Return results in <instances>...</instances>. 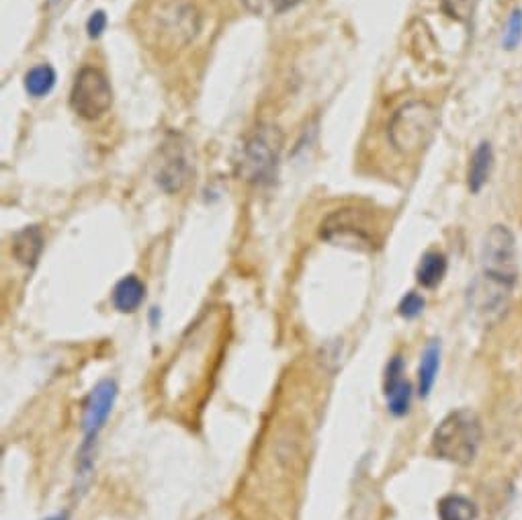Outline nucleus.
I'll list each match as a JSON object with an SVG mask.
<instances>
[{
	"label": "nucleus",
	"mask_w": 522,
	"mask_h": 520,
	"mask_svg": "<svg viewBox=\"0 0 522 520\" xmlns=\"http://www.w3.org/2000/svg\"><path fill=\"white\" fill-rule=\"evenodd\" d=\"M201 15L189 0H162L148 17L146 35L158 52L179 54L197 37Z\"/></svg>",
	"instance_id": "obj_1"
},
{
	"label": "nucleus",
	"mask_w": 522,
	"mask_h": 520,
	"mask_svg": "<svg viewBox=\"0 0 522 520\" xmlns=\"http://www.w3.org/2000/svg\"><path fill=\"white\" fill-rule=\"evenodd\" d=\"M281 152V129L269 123H260L242 144L236 162V175L250 185H269L277 175Z\"/></svg>",
	"instance_id": "obj_2"
},
{
	"label": "nucleus",
	"mask_w": 522,
	"mask_h": 520,
	"mask_svg": "<svg viewBox=\"0 0 522 520\" xmlns=\"http://www.w3.org/2000/svg\"><path fill=\"white\" fill-rule=\"evenodd\" d=\"M484 428L480 418L471 410L451 412L432 435V449L437 457L455 463L469 465L482 447Z\"/></svg>",
	"instance_id": "obj_3"
},
{
	"label": "nucleus",
	"mask_w": 522,
	"mask_h": 520,
	"mask_svg": "<svg viewBox=\"0 0 522 520\" xmlns=\"http://www.w3.org/2000/svg\"><path fill=\"white\" fill-rule=\"evenodd\" d=\"M439 125V113L426 101L402 105L387 123V140L398 154L416 156L432 140Z\"/></svg>",
	"instance_id": "obj_4"
},
{
	"label": "nucleus",
	"mask_w": 522,
	"mask_h": 520,
	"mask_svg": "<svg viewBox=\"0 0 522 520\" xmlns=\"http://www.w3.org/2000/svg\"><path fill=\"white\" fill-rule=\"evenodd\" d=\"M70 105L86 121L101 119L113 105V89L107 76L91 66H84L72 84Z\"/></svg>",
	"instance_id": "obj_5"
},
{
	"label": "nucleus",
	"mask_w": 522,
	"mask_h": 520,
	"mask_svg": "<svg viewBox=\"0 0 522 520\" xmlns=\"http://www.w3.org/2000/svg\"><path fill=\"white\" fill-rule=\"evenodd\" d=\"M191 144L181 134H168L158 152L156 164V183L158 187L172 195L185 189L193 175Z\"/></svg>",
	"instance_id": "obj_6"
},
{
	"label": "nucleus",
	"mask_w": 522,
	"mask_h": 520,
	"mask_svg": "<svg viewBox=\"0 0 522 520\" xmlns=\"http://www.w3.org/2000/svg\"><path fill=\"white\" fill-rule=\"evenodd\" d=\"M482 273L514 287L518 277L516 238L508 226L496 224L488 230L482 244Z\"/></svg>",
	"instance_id": "obj_7"
},
{
	"label": "nucleus",
	"mask_w": 522,
	"mask_h": 520,
	"mask_svg": "<svg viewBox=\"0 0 522 520\" xmlns=\"http://www.w3.org/2000/svg\"><path fill=\"white\" fill-rule=\"evenodd\" d=\"M322 238L353 250H371L375 242L367 218L359 209H338L328 215L322 224Z\"/></svg>",
	"instance_id": "obj_8"
},
{
	"label": "nucleus",
	"mask_w": 522,
	"mask_h": 520,
	"mask_svg": "<svg viewBox=\"0 0 522 520\" xmlns=\"http://www.w3.org/2000/svg\"><path fill=\"white\" fill-rule=\"evenodd\" d=\"M510 293H512V285L482 273L480 277L473 279V283L467 289L469 312H473L477 318L492 322L506 312Z\"/></svg>",
	"instance_id": "obj_9"
},
{
	"label": "nucleus",
	"mask_w": 522,
	"mask_h": 520,
	"mask_svg": "<svg viewBox=\"0 0 522 520\" xmlns=\"http://www.w3.org/2000/svg\"><path fill=\"white\" fill-rule=\"evenodd\" d=\"M117 398V383L113 379L99 381L93 392L84 402V414H82V432L84 443H93L99 435V430L105 426L113 404Z\"/></svg>",
	"instance_id": "obj_10"
},
{
	"label": "nucleus",
	"mask_w": 522,
	"mask_h": 520,
	"mask_svg": "<svg viewBox=\"0 0 522 520\" xmlns=\"http://www.w3.org/2000/svg\"><path fill=\"white\" fill-rule=\"evenodd\" d=\"M385 400L394 416H406L412 404V385L404 377L402 357H394L385 369Z\"/></svg>",
	"instance_id": "obj_11"
},
{
	"label": "nucleus",
	"mask_w": 522,
	"mask_h": 520,
	"mask_svg": "<svg viewBox=\"0 0 522 520\" xmlns=\"http://www.w3.org/2000/svg\"><path fill=\"white\" fill-rule=\"evenodd\" d=\"M494 168V148L490 142H480L471 154L469 168H467V187L473 195L482 193L488 185Z\"/></svg>",
	"instance_id": "obj_12"
},
{
	"label": "nucleus",
	"mask_w": 522,
	"mask_h": 520,
	"mask_svg": "<svg viewBox=\"0 0 522 520\" xmlns=\"http://www.w3.org/2000/svg\"><path fill=\"white\" fill-rule=\"evenodd\" d=\"M13 256L25 267H35L43 250V232L39 226H27L13 238Z\"/></svg>",
	"instance_id": "obj_13"
},
{
	"label": "nucleus",
	"mask_w": 522,
	"mask_h": 520,
	"mask_svg": "<svg viewBox=\"0 0 522 520\" xmlns=\"http://www.w3.org/2000/svg\"><path fill=\"white\" fill-rule=\"evenodd\" d=\"M144 295L146 287L136 275L123 277L113 289V306L123 314H132L142 306Z\"/></svg>",
	"instance_id": "obj_14"
},
{
	"label": "nucleus",
	"mask_w": 522,
	"mask_h": 520,
	"mask_svg": "<svg viewBox=\"0 0 522 520\" xmlns=\"http://www.w3.org/2000/svg\"><path fill=\"white\" fill-rule=\"evenodd\" d=\"M447 275V256L439 250H430L420 258V265L416 269V281L424 289L439 287Z\"/></svg>",
	"instance_id": "obj_15"
},
{
	"label": "nucleus",
	"mask_w": 522,
	"mask_h": 520,
	"mask_svg": "<svg viewBox=\"0 0 522 520\" xmlns=\"http://www.w3.org/2000/svg\"><path fill=\"white\" fill-rule=\"evenodd\" d=\"M441 367V344L437 340H432L422 357H420V367H418V394L422 398H426L430 394V389L434 385V379H437Z\"/></svg>",
	"instance_id": "obj_16"
},
{
	"label": "nucleus",
	"mask_w": 522,
	"mask_h": 520,
	"mask_svg": "<svg viewBox=\"0 0 522 520\" xmlns=\"http://www.w3.org/2000/svg\"><path fill=\"white\" fill-rule=\"evenodd\" d=\"M56 84V70L50 64H39L25 74V91L31 97H46Z\"/></svg>",
	"instance_id": "obj_17"
},
{
	"label": "nucleus",
	"mask_w": 522,
	"mask_h": 520,
	"mask_svg": "<svg viewBox=\"0 0 522 520\" xmlns=\"http://www.w3.org/2000/svg\"><path fill=\"white\" fill-rule=\"evenodd\" d=\"M439 518L441 520H475L477 508L465 496L451 494L439 502Z\"/></svg>",
	"instance_id": "obj_18"
},
{
	"label": "nucleus",
	"mask_w": 522,
	"mask_h": 520,
	"mask_svg": "<svg viewBox=\"0 0 522 520\" xmlns=\"http://www.w3.org/2000/svg\"><path fill=\"white\" fill-rule=\"evenodd\" d=\"M522 43V9H512L504 33H502V48L506 52H514Z\"/></svg>",
	"instance_id": "obj_19"
},
{
	"label": "nucleus",
	"mask_w": 522,
	"mask_h": 520,
	"mask_svg": "<svg viewBox=\"0 0 522 520\" xmlns=\"http://www.w3.org/2000/svg\"><path fill=\"white\" fill-rule=\"evenodd\" d=\"M475 5L477 0H441L443 13L457 23H469L475 13Z\"/></svg>",
	"instance_id": "obj_20"
},
{
	"label": "nucleus",
	"mask_w": 522,
	"mask_h": 520,
	"mask_svg": "<svg viewBox=\"0 0 522 520\" xmlns=\"http://www.w3.org/2000/svg\"><path fill=\"white\" fill-rule=\"evenodd\" d=\"M424 306H426L424 297H422L420 293H416V291H410V293H406V295L402 297L400 306H398V312H400L402 318L414 320V318H418V316L422 314Z\"/></svg>",
	"instance_id": "obj_21"
},
{
	"label": "nucleus",
	"mask_w": 522,
	"mask_h": 520,
	"mask_svg": "<svg viewBox=\"0 0 522 520\" xmlns=\"http://www.w3.org/2000/svg\"><path fill=\"white\" fill-rule=\"evenodd\" d=\"M107 27V15L105 11H95L89 19V23H86V29H89V35L95 39V37H101L103 31Z\"/></svg>",
	"instance_id": "obj_22"
},
{
	"label": "nucleus",
	"mask_w": 522,
	"mask_h": 520,
	"mask_svg": "<svg viewBox=\"0 0 522 520\" xmlns=\"http://www.w3.org/2000/svg\"><path fill=\"white\" fill-rule=\"evenodd\" d=\"M242 3H244V7H246L250 13L263 15L265 9H267V5H269V0H242Z\"/></svg>",
	"instance_id": "obj_23"
},
{
	"label": "nucleus",
	"mask_w": 522,
	"mask_h": 520,
	"mask_svg": "<svg viewBox=\"0 0 522 520\" xmlns=\"http://www.w3.org/2000/svg\"><path fill=\"white\" fill-rule=\"evenodd\" d=\"M299 3H301V0H273L275 13H287V11L295 9Z\"/></svg>",
	"instance_id": "obj_24"
},
{
	"label": "nucleus",
	"mask_w": 522,
	"mask_h": 520,
	"mask_svg": "<svg viewBox=\"0 0 522 520\" xmlns=\"http://www.w3.org/2000/svg\"><path fill=\"white\" fill-rule=\"evenodd\" d=\"M46 520H68L64 514H58V516H50V518H46Z\"/></svg>",
	"instance_id": "obj_25"
}]
</instances>
